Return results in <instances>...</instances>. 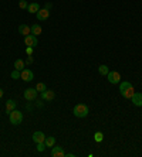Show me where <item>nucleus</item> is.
Returning <instances> with one entry per match:
<instances>
[{
    "label": "nucleus",
    "mask_w": 142,
    "mask_h": 157,
    "mask_svg": "<svg viewBox=\"0 0 142 157\" xmlns=\"http://www.w3.org/2000/svg\"><path fill=\"white\" fill-rule=\"evenodd\" d=\"M46 9H47V10H50V9H51V3H47L46 4Z\"/></svg>",
    "instance_id": "26"
},
{
    "label": "nucleus",
    "mask_w": 142,
    "mask_h": 157,
    "mask_svg": "<svg viewBox=\"0 0 142 157\" xmlns=\"http://www.w3.org/2000/svg\"><path fill=\"white\" fill-rule=\"evenodd\" d=\"M51 156L53 157H64L65 153H64V150H63V147L56 146V147H53V150H51Z\"/></svg>",
    "instance_id": "12"
},
{
    "label": "nucleus",
    "mask_w": 142,
    "mask_h": 157,
    "mask_svg": "<svg viewBox=\"0 0 142 157\" xmlns=\"http://www.w3.org/2000/svg\"><path fill=\"white\" fill-rule=\"evenodd\" d=\"M33 78H34V74H33V71H30V69H26V68L21 71V79H23V81H26V82H30V81H33Z\"/></svg>",
    "instance_id": "8"
},
{
    "label": "nucleus",
    "mask_w": 142,
    "mask_h": 157,
    "mask_svg": "<svg viewBox=\"0 0 142 157\" xmlns=\"http://www.w3.org/2000/svg\"><path fill=\"white\" fill-rule=\"evenodd\" d=\"M36 14H37V20L46 21V20H48V17H50V10H47V9H40Z\"/></svg>",
    "instance_id": "6"
},
{
    "label": "nucleus",
    "mask_w": 142,
    "mask_h": 157,
    "mask_svg": "<svg viewBox=\"0 0 142 157\" xmlns=\"http://www.w3.org/2000/svg\"><path fill=\"white\" fill-rule=\"evenodd\" d=\"M9 118H10V123L12 125H20V123L23 122V113L21 112H19V111H12L10 113H9Z\"/></svg>",
    "instance_id": "3"
},
{
    "label": "nucleus",
    "mask_w": 142,
    "mask_h": 157,
    "mask_svg": "<svg viewBox=\"0 0 142 157\" xmlns=\"http://www.w3.org/2000/svg\"><path fill=\"white\" fill-rule=\"evenodd\" d=\"M94 139H95V142H102V139H104V134L101 133V132H97L95 134H94Z\"/></svg>",
    "instance_id": "21"
},
{
    "label": "nucleus",
    "mask_w": 142,
    "mask_h": 157,
    "mask_svg": "<svg viewBox=\"0 0 142 157\" xmlns=\"http://www.w3.org/2000/svg\"><path fill=\"white\" fill-rule=\"evenodd\" d=\"M16 105H17V104H16L13 99H9L7 102H6V112H7V113H10L12 111H14V109H16Z\"/></svg>",
    "instance_id": "16"
},
{
    "label": "nucleus",
    "mask_w": 142,
    "mask_h": 157,
    "mask_svg": "<svg viewBox=\"0 0 142 157\" xmlns=\"http://www.w3.org/2000/svg\"><path fill=\"white\" fill-rule=\"evenodd\" d=\"M40 10V6H39V3H30L29 4V7H27V12L29 13H31V14H34V13H37Z\"/></svg>",
    "instance_id": "14"
},
{
    "label": "nucleus",
    "mask_w": 142,
    "mask_h": 157,
    "mask_svg": "<svg viewBox=\"0 0 142 157\" xmlns=\"http://www.w3.org/2000/svg\"><path fill=\"white\" fill-rule=\"evenodd\" d=\"M88 112L90 111H88V106H87V105L78 104L74 106L73 113H74V116H77V118H87V116H88Z\"/></svg>",
    "instance_id": "2"
},
{
    "label": "nucleus",
    "mask_w": 142,
    "mask_h": 157,
    "mask_svg": "<svg viewBox=\"0 0 142 157\" xmlns=\"http://www.w3.org/2000/svg\"><path fill=\"white\" fill-rule=\"evenodd\" d=\"M98 72H100L101 75H107V74L109 72V69H108L107 65H100V68H98Z\"/></svg>",
    "instance_id": "20"
},
{
    "label": "nucleus",
    "mask_w": 142,
    "mask_h": 157,
    "mask_svg": "<svg viewBox=\"0 0 142 157\" xmlns=\"http://www.w3.org/2000/svg\"><path fill=\"white\" fill-rule=\"evenodd\" d=\"M19 33L26 37V35L31 34V27H29L27 24H21V26H19Z\"/></svg>",
    "instance_id": "13"
},
{
    "label": "nucleus",
    "mask_w": 142,
    "mask_h": 157,
    "mask_svg": "<svg viewBox=\"0 0 142 157\" xmlns=\"http://www.w3.org/2000/svg\"><path fill=\"white\" fill-rule=\"evenodd\" d=\"M12 78H13V79H19V78H21V71L14 69V71L12 72Z\"/></svg>",
    "instance_id": "22"
},
{
    "label": "nucleus",
    "mask_w": 142,
    "mask_h": 157,
    "mask_svg": "<svg viewBox=\"0 0 142 157\" xmlns=\"http://www.w3.org/2000/svg\"><path fill=\"white\" fill-rule=\"evenodd\" d=\"M27 54H29V55L33 54V47H27Z\"/></svg>",
    "instance_id": "25"
},
{
    "label": "nucleus",
    "mask_w": 142,
    "mask_h": 157,
    "mask_svg": "<svg viewBox=\"0 0 142 157\" xmlns=\"http://www.w3.org/2000/svg\"><path fill=\"white\" fill-rule=\"evenodd\" d=\"M119 92H121V95L125 98V99H131L132 95L135 93L134 91V86L131 82L128 81H124V82H119Z\"/></svg>",
    "instance_id": "1"
},
{
    "label": "nucleus",
    "mask_w": 142,
    "mask_h": 157,
    "mask_svg": "<svg viewBox=\"0 0 142 157\" xmlns=\"http://www.w3.org/2000/svg\"><path fill=\"white\" fill-rule=\"evenodd\" d=\"M131 100H132V104L135 106H142V93L141 92H135L132 98H131Z\"/></svg>",
    "instance_id": "9"
},
{
    "label": "nucleus",
    "mask_w": 142,
    "mask_h": 157,
    "mask_svg": "<svg viewBox=\"0 0 142 157\" xmlns=\"http://www.w3.org/2000/svg\"><path fill=\"white\" fill-rule=\"evenodd\" d=\"M24 98H26L27 100H34L36 98H37V91H36V88H29L24 91Z\"/></svg>",
    "instance_id": "7"
},
{
    "label": "nucleus",
    "mask_w": 142,
    "mask_h": 157,
    "mask_svg": "<svg viewBox=\"0 0 142 157\" xmlns=\"http://www.w3.org/2000/svg\"><path fill=\"white\" fill-rule=\"evenodd\" d=\"M33 140H34L36 143H44L46 134L43 133V132H34V133H33Z\"/></svg>",
    "instance_id": "11"
},
{
    "label": "nucleus",
    "mask_w": 142,
    "mask_h": 157,
    "mask_svg": "<svg viewBox=\"0 0 142 157\" xmlns=\"http://www.w3.org/2000/svg\"><path fill=\"white\" fill-rule=\"evenodd\" d=\"M54 143H56V137H53V136H48V137H46V140H44L46 147H53Z\"/></svg>",
    "instance_id": "18"
},
{
    "label": "nucleus",
    "mask_w": 142,
    "mask_h": 157,
    "mask_svg": "<svg viewBox=\"0 0 142 157\" xmlns=\"http://www.w3.org/2000/svg\"><path fill=\"white\" fill-rule=\"evenodd\" d=\"M107 78H108V81L114 85H117V84L121 82V75H119L117 71H109V72L107 74Z\"/></svg>",
    "instance_id": "5"
},
{
    "label": "nucleus",
    "mask_w": 142,
    "mask_h": 157,
    "mask_svg": "<svg viewBox=\"0 0 142 157\" xmlns=\"http://www.w3.org/2000/svg\"><path fill=\"white\" fill-rule=\"evenodd\" d=\"M24 44H26L27 47H33V48H36V47L39 46V40H37V37L33 34H29L24 37Z\"/></svg>",
    "instance_id": "4"
},
{
    "label": "nucleus",
    "mask_w": 142,
    "mask_h": 157,
    "mask_svg": "<svg viewBox=\"0 0 142 157\" xmlns=\"http://www.w3.org/2000/svg\"><path fill=\"white\" fill-rule=\"evenodd\" d=\"M31 62H33V58H29V60H27V64H31Z\"/></svg>",
    "instance_id": "27"
},
{
    "label": "nucleus",
    "mask_w": 142,
    "mask_h": 157,
    "mask_svg": "<svg viewBox=\"0 0 142 157\" xmlns=\"http://www.w3.org/2000/svg\"><path fill=\"white\" fill-rule=\"evenodd\" d=\"M19 6H20V9H27V7H29V3H27L26 0H20Z\"/></svg>",
    "instance_id": "23"
},
{
    "label": "nucleus",
    "mask_w": 142,
    "mask_h": 157,
    "mask_svg": "<svg viewBox=\"0 0 142 157\" xmlns=\"http://www.w3.org/2000/svg\"><path fill=\"white\" fill-rule=\"evenodd\" d=\"M2 96H3V89L0 88V98H2Z\"/></svg>",
    "instance_id": "28"
},
{
    "label": "nucleus",
    "mask_w": 142,
    "mask_h": 157,
    "mask_svg": "<svg viewBox=\"0 0 142 157\" xmlns=\"http://www.w3.org/2000/svg\"><path fill=\"white\" fill-rule=\"evenodd\" d=\"M24 68H26L24 61L23 60H20V58H17V60L14 61V69H17V71H23Z\"/></svg>",
    "instance_id": "17"
},
{
    "label": "nucleus",
    "mask_w": 142,
    "mask_h": 157,
    "mask_svg": "<svg viewBox=\"0 0 142 157\" xmlns=\"http://www.w3.org/2000/svg\"><path fill=\"white\" fill-rule=\"evenodd\" d=\"M41 33H43L41 26H39V24H33V26H31V34H33V35H36V37H37V35H40Z\"/></svg>",
    "instance_id": "15"
},
{
    "label": "nucleus",
    "mask_w": 142,
    "mask_h": 157,
    "mask_svg": "<svg viewBox=\"0 0 142 157\" xmlns=\"http://www.w3.org/2000/svg\"><path fill=\"white\" fill-rule=\"evenodd\" d=\"M47 89V86H46V84H43V82H39V84L36 85V91L37 92H44Z\"/></svg>",
    "instance_id": "19"
},
{
    "label": "nucleus",
    "mask_w": 142,
    "mask_h": 157,
    "mask_svg": "<svg viewBox=\"0 0 142 157\" xmlns=\"http://www.w3.org/2000/svg\"><path fill=\"white\" fill-rule=\"evenodd\" d=\"M37 149H39V152H43V150L46 149V144L44 143H37Z\"/></svg>",
    "instance_id": "24"
},
{
    "label": "nucleus",
    "mask_w": 142,
    "mask_h": 157,
    "mask_svg": "<svg viewBox=\"0 0 142 157\" xmlns=\"http://www.w3.org/2000/svg\"><path fill=\"white\" fill-rule=\"evenodd\" d=\"M54 96H56V92L51 91V89H46L44 92H41V98L44 100H53Z\"/></svg>",
    "instance_id": "10"
}]
</instances>
